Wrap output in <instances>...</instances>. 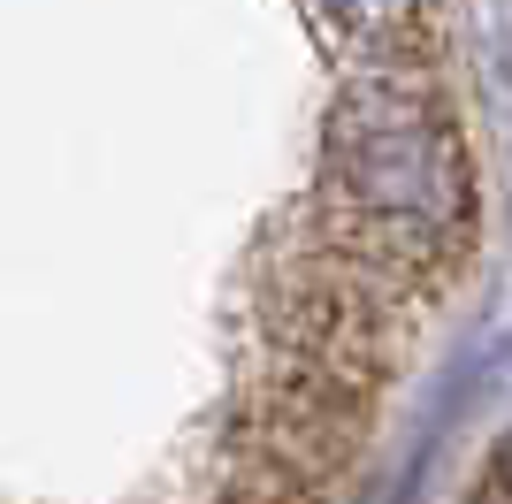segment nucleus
Instances as JSON below:
<instances>
[{
  "label": "nucleus",
  "mask_w": 512,
  "mask_h": 504,
  "mask_svg": "<svg viewBox=\"0 0 512 504\" xmlns=\"http://www.w3.org/2000/svg\"><path fill=\"white\" fill-rule=\"evenodd\" d=\"M321 184L375 260H428L467 237V146L451 130L444 100L413 77H360L337 100Z\"/></svg>",
  "instance_id": "f257e3e1"
},
{
  "label": "nucleus",
  "mask_w": 512,
  "mask_h": 504,
  "mask_svg": "<svg viewBox=\"0 0 512 504\" xmlns=\"http://www.w3.org/2000/svg\"><path fill=\"white\" fill-rule=\"evenodd\" d=\"M375 306H367L360 275L344 268H291V336L329 367H367L375 359Z\"/></svg>",
  "instance_id": "f03ea898"
},
{
  "label": "nucleus",
  "mask_w": 512,
  "mask_h": 504,
  "mask_svg": "<svg viewBox=\"0 0 512 504\" xmlns=\"http://www.w3.org/2000/svg\"><path fill=\"white\" fill-rule=\"evenodd\" d=\"M314 16L337 31V39H352L360 54H375V62H398V54H413L428 31V0H314Z\"/></svg>",
  "instance_id": "7ed1b4c3"
},
{
  "label": "nucleus",
  "mask_w": 512,
  "mask_h": 504,
  "mask_svg": "<svg viewBox=\"0 0 512 504\" xmlns=\"http://www.w3.org/2000/svg\"><path fill=\"white\" fill-rule=\"evenodd\" d=\"M482 504H512V443L490 459V474H482Z\"/></svg>",
  "instance_id": "20e7f679"
}]
</instances>
